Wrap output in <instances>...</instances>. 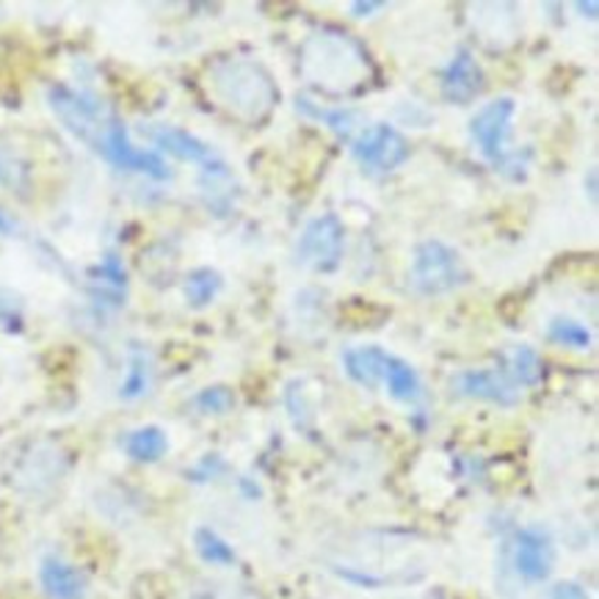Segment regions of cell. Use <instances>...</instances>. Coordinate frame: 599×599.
Masks as SVG:
<instances>
[{"instance_id":"obj_1","label":"cell","mask_w":599,"mask_h":599,"mask_svg":"<svg viewBox=\"0 0 599 599\" xmlns=\"http://www.w3.org/2000/svg\"><path fill=\"white\" fill-rule=\"evenodd\" d=\"M211 86L221 106L247 122H260L279 100L274 81L257 61L227 59L211 72Z\"/></svg>"},{"instance_id":"obj_2","label":"cell","mask_w":599,"mask_h":599,"mask_svg":"<svg viewBox=\"0 0 599 599\" xmlns=\"http://www.w3.org/2000/svg\"><path fill=\"white\" fill-rule=\"evenodd\" d=\"M301 64L315 86H324L330 92H348V88L359 86L368 72V61L357 41L340 34H321L310 39Z\"/></svg>"},{"instance_id":"obj_3","label":"cell","mask_w":599,"mask_h":599,"mask_svg":"<svg viewBox=\"0 0 599 599\" xmlns=\"http://www.w3.org/2000/svg\"><path fill=\"white\" fill-rule=\"evenodd\" d=\"M48 103L56 117H59V122L75 135L77 142H83L95 153L100 149L103 135H106V130L113 122V117L103 108V103H97L95 97L81 95V92H72L67 86L50 88Z\"/></svg>"},{"instance_id":"obj_4","label":"cell","mask_w":599,"mask_h":599,"mask_svg":"<svg viewBox=\"0 0 599 599\" xmlns=\"http://www.w3.org/2000/svg\"><path fill=\"white\" fill-rule=\"evenodd\" d=\"M467 283V268L456 249L442 241H426L415 249L411 260V285L423 296L451 293Z\"/></svg>"},{"instance_id":"obj_5","label":"cell","mask_w":599,"mask_h":599,"mask_svg":"<svg viewBox=\"0 0 599 599\" xmlns=\"http://www.w3.org/2000/svg\"><path fill=\"white\" fill-rule=\"evenodd\" d=\"M346 227L335 213L312 218L296 243V263L312 271H335L343 257Z\"/></svg>"},{"instance_id":"obj_6","label":"cell","mask_w":599,"mask_h":599,"mask_svg":"<svg viewBox=\"0 0 599 599\" xmlns=\"http://www.w3.org/2000/svg\"><path fill=\"white\" fill-rule=\"evenodd\" d=\"M351 153L368 171H395L409 160V142L393 124H371L354 142Z\"/></svg>"},{"instance_id":"obj_7","label":"cell","mask_w":599,"mask_h":599,"mask_svg":"<svg viewBox=\"0 0 599 599\" xmlns=\"http://www.w3.org/2000/svg\"><path fill=\"white\" fill-rule=\"evenodd\" d=\"M517 113V103L512 97H498V100L487 103L481 111L472 117L470 135L481 155L492 164H500L505 158V144L512 135V122Z\"/></svg>"},{"instance_id":"obj_8","label":"cell","mask_w":599,"mask_h":599,"mask_svg":"<svg viewBox=\"0 0 599 599\" xmlns=\"http://www.w3.org/2000/svg\"><path fill=\"white\" fill-rule=\"evenodd\" d=\"M97 155H103V158L111 166H117V169L142 171V175L155 177V180H169L171 177L169 166H166V160L160 158L158 153H153V149H139L130 144L128 130H124V124L119 122V119H113L111 128L106 130Z\"/></svg>"},{"instance_id":"obj_9","label":"cell","mask_w":599,"mask_h":599,"mask_svg":"<svg viewBox=\"0 0 599 599\" xmlns=\"http://www.w3.org/2000/svg\"><path fill=\"white\" fill-rule=\"evenodd\" d=\"M552 561H555V547L547 530L525 528L517 534V547H514V566L519 577L528 583H541L550 577Z\"/></svg>"},{"instance_id":"obj_10","label":"cell","mask_w":599,"mask_h":599,"mask_svg":"<svg viewBox=\"0 0 599 599\" xmlns=\"http://www.w3.org/2000/svg\"><path fill=\"white\" fill-rule=\"evenodd\" d=\"M458 395L478 400H492L498 406L519 404V390L508 373L500 371H465L453 379Z\"/></svg>"},{"instance_id":"obj_11","label":"cell","mask_w":599,"mask_h":599,"mask_svg":"<svg viewBox=\"0 0 599 599\" xmlns=\"http://www.w3.org/2000/svg\"><path fill=\"white\" fill-rule=\"evenodd\" d=\"M483 70L470 50H458L453 61L447 64L445 75H442V95L445 100L456 103V106H467L483 92Z\"/></svg>"},{"instance_id":"obj_12","label":"cell","mask_w":599,"mask_h":599,"mask_svg":"<svg viewBox=\"0 0 599 599\" xmlns=\"http://www.w3.org/2000/svg\"><path fill=\"white\" fill-rule=\"evenodd\" d=\"M39 583L48 599H86L88 583L83 572L67 564V561L56 559V555H48L41 561Z\"/></svg>"},{"instance_id":"obj_13","label":"cell","mask_w":599,"mask_h":599,"mask_svg":"<svg viewBox=\"0 0 599 599\" xmlns=\"http://www.w3.org/2000/svg\"><path fill=\"white\" fill-rule=\"evenodd\" d=\"M149 139L155 142V147H160L164 153L175 155L180 160H189V164L211 166L216 164V153L207 147L205 142H200L196 135H191L189 130L169 128V124H158V128L149 130Z\"/></svg>"},{"instance_id":"obj_14","label":"cell","mask_w":599,"mask_h":599,"mask_svg":"<svg viewBox=\"0 0 599 599\" xmlns=\"http://www.w3.org/2000/svg\"><path fill=\"white\" fill-rule=\"evenodd\" d=\"M387 357L390 354L382 351L379 346H362L343 354V364H346V373L357 384H362V387H379L384 382Z\"/></svg>"},{"instance_id":"obj_15","label":"cell","mask_w":599,"mask_h":599,"mask_svg":"<svg viewBox=\"0 0 599 599\" xmlns=\"http://www.w3.org/2000/svg\"><path fill=\"white\" fill-rule=\"evenodd\" d=\"M124 451L133 462H144V465H153L158 458L166 456L169 451V440H166V431L158 426H144V429H135L133 434L124 440Z\"/></svg>"},{"instance_id":"obj_16","label":"cell","mask_w":599,"mask_h":599,"mask_svg":"<svg viewBox=\"0 0 599 599\" xmlns=\"http://www.w3.org/2000/svg\"><path fill=\"white\" fill-rule=\"evenodd\" d=\"M382 384H387L390 395L395 400H406V404H411V400H418L423 395V384H420V376L415 373V368L398 357H387Z\"/></svg>"},{"instance_id":"obj_17","label":"cell","mask_w":599,"mask_h":599,"mask_svg":"<svg viewBox=\"0 0 599 599\" xmlns=\"http://www.w3.org/2000/svg\"><path fill=\"white\" fill-rule=\"evenodd\" d=\"M221 285H224V279L218 271L196 268V271H191L189 279H185V285H182V293H185V301H189L194 310H202V307H207L213 299H216L218 290H221Z\"/></svg>"},{"instance_id":"obj_18","label":"cell","mask_w":599,"mask_h":599,"mask_svg":"<svg viewBox=\"0 0 599 599\" xmlns=\"http://www.w3.org/2000/svg\"><path fill=\"white\" fill-rule=\"evenodd\" d=\"M149 376H153L149 357L142 351V348H133V351H130V362H128V376H124L119 395H122L124 400L142 398V395L149 390Z\"/></svg>"},{"instance_id":"obj_19","label":"cell","mask_w":599,"mask_h":599,"mask_svg":"<svg viewBox=\"0 0 599 599\" xmlns=\"http://www.w3.org/2000/svg\"><path fill=\"white\" fill-rule=\"evenodd\" d=\"M194 544H196V552H200V559L205 561V564H213V566L236 564V550H232V547H229L216 530L200 528L194 534Z\"/></svg>"},{"instance_id":"obj_20","label":"cell","mask_w":599,"mask_h":599,"mask_svg":"<svg viewBox=\"0 0 599 599\" xmlns=\"http://www.w3.org/2000/svg\"><path fill=\"white\" fill-rule=\"evenodd\" d=\"M508 368H512V382L534 387L541 382V359L530 346H517L508 357Z\"/></svg>"},{"instance_id":"obj_21","label":"cell","mask_w":599,"mask_h":599,"mask_svg":"<svg viewBox=\"0 0 599 599\" xmlns=\"http://www.w3.org/2000/svg\"><path fill=\"white\" fill-rule=\"evenodd\" d=\"M547 337H550L552 343H559V346L580 348V351L591 346V332L583 324H577V321H572V318H555V321H550Z\"/></svg>"},{"instance_id":"obj_22","label":"cell","mask_w":599,"mask_h":599,"mask_svg":"<svg viewBox=\"0 0 599 599\" xmlns=\"http://www.w3.org/2000/svg\"><path fill=\"white\" fill-rule=\"evenodd\" d=\"M196 406L202 411H213V415H224L232 409V393L227 387H207L196 395Z\"/></svg>"},{"instance_id":"obj_23","label":"cell","mask_w":599,"mask_h":599,"mask_svg":"<svg viewBox=\"0 0 599 599\" xmlns=\"http://www.w3.org/2000/svg\"><path fill=\"white\" fill-rule=\"evenodd\" d=\"M299 106L304 108V111L310 113V117L324 119V122L330 124L332 130H337V133H348V130H351V122H354V113L351 111H343V108H337V111H321V108L310 106V103H307V100H301Z\"/></svg>"},{"instance_id":"obj_24","label":"cell","mask_w":599,"mask_h":599,"mask_svg":"<svg viewBox=\"0 0 599 599\" xmlns=\"http://www.w3.org/2000/svg\"><path fill=\"white\" fill-rule=\"evenodd\" d=\"M550 599H586V588L577 586V583H561V586H555Z\"/></svg>"},{"instance_id":"obj_25","label":"cell","mask_w":599,"mask_h":599,"mask_svg":"<svg viewBox=\"0 0 599 599\" xmlns=\"http://www.w3.org/2000/svg\"><path fill=\"white\" fill-rule=\"evenodd\" d=\"M376 9H384V3H351L354 17H364V14L376 12Z\"/></svg>"},{"instance_id":"obj_26","label":"cell","mask_w":599,"mask_h":599,"mask_svg":"<svg viewBox=\"0 0 599 599\" xmlns=\"http://www.w3.org/2000/svg\"><path fill=\"white\" fill-rule=\"evenodd\" d=\"M575 9H577V12H583V17H597V12H599V7H597V3H594V0H588V3H583V0H580V3H575Z\"/></svg>"}]
</instances>
